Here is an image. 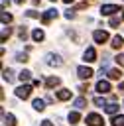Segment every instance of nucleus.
Returning a JSON list of instances; mask_svg holds the SVG:
<instances>
[{"label": "nucleus", "mask_w": 124, "mask_h": 126, "mask_svg": "<svg viewBox=\"0 0 124 126\" xmlns=\"http://www.w3.org/2000/svg\"><path fill=\"white\" fill-rule=\"evenodd\" d=\"M87 124H89V126H102L104 120H102L100 114H89V116H87Z\"/></svg>", "instance_id": "nucleus-3"}, {"label": "nucleus", "mask_w": 124, "mask_h": 126, "mask_svg": "<svg viewBox=\"0 0 124 126\" xmlns=\"http://www.w3.org/2000/svg\"><path fill=\"white\" fill-rule=\"evenodd\" d=\"M51 2H55V0H51Z\"/></svg>", "instance_id": "nucleus-36"}, {"label": "nucleus", "mask_w": 124, "mask_h": 126, "mask_svg": "<svg viewBox=\"0 0 124 126\" xmlns=\"http://www.w3.org/2000/svg\"><path fill=\"white\" fill-rule=\"evenodd\" d=\"M116 63H118V65H120V67H124V53H122V55H118V57H116Z\"/></svg>", "instance_id": "nucleus-26"}, {"label": "nucleus", "mask_w": 124, "mask_h": 126, "mask_svg": "<svg viewBox=\"0 0 124 126\" xmlns=\"http://www.w3.org/2000/svg\"><path fill=\"white\" fill-rule=\"evenodd\" d=\"M104 110H106L108 114H116V112H118V104L110 102V104H106V106H104Z\"/></svg>", "instance_id": "nucleus-14"}, {"label": "nucleus", "mask_w": 124, "mask_h": 126, "mask_svg": "<svg viewBox=\"0 0 124 126\" xmlns=\"http://www.w3.org/2000/svg\"><path fill=\"white\" fill-rule=\"evenodd\" d=\"M51 18H57V10H53V8H49L45 14H41V22H43V24H47Z\"/></svg>", "instance_id": "nucleus-9"}, {"label": "nucleus", "mask_w": 124, "mask_h": 126, "mask_svg": "<svg viewBox=\"0 0 124 126\" xmlns=\"http://www.w3.org/2000/svg\"><path fill=\"white\" fill-rule=\"evenodd\" d=\"M112 126H124V116L120 114V116H112Z\"/></svg>", "instance_id": "nucleus-16"}, {"label": "nucleus", "mask_w": 124, "mask_h": 126, "mask_svg": "<svg viewBox=\"0 0 124 126\" xmlns=\"http://www.w3.org/2000/svg\"><path fill=\"white\" fill-rule=\"evenodd\" d=\"M108 77H110L112 81H118V79L122 77V73H120V69H108Z\"/></svg>", "instance_id": "nucleus-13"}, {"label": "nucleus", "mask_w": 124, "mask_h": 126, "mask_svg": "<svg viewBox=\"0 0 124 126\" xmlns=\"http://www.w3.org/2000/svg\"><path fill=\"white\" fill-rule=\"evenodd\" d=\"M122 45H124V37H122V35H114V37H112V47L118 49V47H122Z\"/></svg>", "instance_id": "nucleus-12"}, {"label": "nucleus", "mask_w": 124, "mask_h": 126, "mask_svg": "<svg viewBox=\"0 0 124 126\" xmlns=\"http://www.w3.org/2000/svg\"><path fill=\"white\" fill-rule=\"evenodd\" d=\"M28 16H30V18H39V14H37L35 10H30V12H28Z\"/></svg>", "instance_id": "nucleus-29"}, {"label": "nucleus", "mask_w": 124, "mask_h": 126, "mask_svg": "<svg viewBox=\"0 0 124 126\" xmlns=\"http://www.w3.org/2000/svg\"><path fill=\"white\" fill-rule=\"evenodd\" d=\"M85 104H87V100H85V98H77V100H75V106H77V108H83Z\"/></svg>", "instance_id": "nucleus-25"}, {"label": "nucleus", "mask_w": 124, "mask_h": 126, "mask_svg": "<svg viewBox=\"0 0 124 126\" xmlns=\"http://www.w3.org/2000/svg\"><path fill=\"white\" fill-rule=\"evenodd\" d=\"M4 81H8V83H12V81H14V73H12L10 69H6V71H4Z\"/></svg>", "instance_id": "nucleus-20"}, {"label": "nucleus", "mask_w": 124, "mask_h": 126, "mask_svg": "<svg viewBox=\"0 0 124 126\" xmlns=\"http://www.w3.org/2000/svg\"><path fill=\"white\" fill-rule=\"evenodd\" d=\"M79 118H81V116H79V112H71V114H69V122H71V124H77V122H79Z\"/></svg>", "instance_id": "nucleus-21"}, {"label": "nucleus", "mask_w": 124, "mask_h": 126, "mask_svg": "<svg viewBox=\"0 0 124 126\" xmlns=\"http://www.w3.org/2000/svg\"><path fill=\"white\" fill-rule=\"evenodd\" d=\"M57 98H59V100H69V98H71V91H67V89L57 91Z\"/></svg>", "instance_id": "nucleus-10"}, {"label": "nucleus", "mask_w": 124, "mask_h": 126, "mask_svg": "<svg viewBox=\"0 0 124 126\" xmlns=\"http://www.w3.org/2000/svg\"><path fill=\"white\" fill-rule=\"evenodd\" d=\"M120 89H122V91H124V83H120Z\"/></svg>", "instance_id": "nucleus-35"}, {"label": "nucleus", "mask_w": 124, "mask_h": 126, "mask_svg": "<svg viewBox=\"0 0 124 126\" xmlns=\"http://www.w3.org/2000/svg\"><path fill=\"white\" fill-rule=\"evenodd\" d=\"M83 57H85V61H87V63H93V61L96 59V51H94V47H87Z\"/></svg>", "instance_id": "nucleus-6"}, {"label": "nucleus", "mask_w": 124, "mask_h": 126, "mask_svg": "<svg viewBox=\"0 0 124 126\" xmlns=\"http://www.w3.org/2000/svg\"><path fill=\"white\" fill-rule=\"evenodd\" d=\"M65 18H67V20H71V18H75V14H73V12H65Z\"/></svg>", "instance_id": "nucleus-30"}, {"label": "nucleus", "mask_w": 124, "mask_h": 126, "mask_svg": "<svg viewBox=\"0 0 124 126\" xmlns=\"http://www.w3.org/2000/svg\"><path fill=\"white\" fill-rule=\"evenodd\" d=\"M45 85H47L49 89H51V87H57V85H59V77H49V79L45 81Z\"/></svg>", "instance_id": "nucleus-17"}, {"label": "nucleus", "mask_w": 124, "mask_h": 126, "mask_svg": "<svg viewBox=\"0 0 124 126\" xmlns=\"http://www.w3.org/2000/svg\"><path fill=\"white\" fill-rule=\"evenodd\" d=\"M16 57H18V61H28V55L26 53H18Z\"/></svg>", "instance_id": "nucleus-28"}, {"label": "nucleus", "mask_w": 124, "mask_h": 126, "mask_svg": "<svg viewBox=\"0 0 124 126\" xmlns=\"http://www.w3.org/2000/svg\"><path fill=\"white\" fill-rule=\"evenodd\" d=\"M96 91H98L100 94H106V93L110 91V83H108V81H98V83H96Z\"/></svg>", "instance_id": "nucleus-8"}, {"label": "nucleus", "mask_w": 124, "mask_h": 126, "mask_svg": "<svg viewBox=\"0 0 124 126\" xmlns=\"http://www.w3.org/2000/svg\"><path fill=\"white\" fill-rule=\"evenodd\" d=\"M47 65H51V67H61V65H63V61H61V57H59V55L49 53V55H47Z\"/></svg>", "instance_id": "nucleus-5"}, {"label": "nucleus", "mask_w": 124, "mask_h": 126, "mask_svg": "<svg viewBox=\"0 0 124 126\" xmlns=\"http://www.w3.org/2000/svg\"><path fill=\"white\" fill-rule=\"evenodd\" d=\"M114 12H120V6H116V4H102L100 6V14H104V16H110Z\"/></svg>", "instance_id": "nucleus-1"}, {"label": "nucleus", "mask_w": 124, "mask_h": 126, "mask_svg": "<svg viewBox=\"0 0 124 126\" xmlns=\"http://www.w3.org/2000/svg\"><path fill=\"white\" fill-rule=\"evenodd\" d=\"M10 33H12L10 28H2V41H6V39L10 37Z\"/></svg>", "instance_id": "nucleus-22"}, {"label": "nucleus", "mask_w": 124, "mask_h": 126, "mask_svg": "<svg viewBox=\"0 0 124 126\" xmlns=\"http://www.w3.org/2000/svg\"><path fill=\"white\" fill-rule=\"evenodd\" d=\"M94 104H96V106H100V108H102V106H106V100H104V98H102V96H96V98H94Z\"/></svg>", "instance_id": "nucleus-24"}, {"label": "nucleus", "mask_w": 124, "mask_h": 126, "mask_svg": "<svg viewBox=\"0 0 124 126\" xmlns=\"http://www.w3.org/2000/svg\"><path fill=\"white\" fill-rule=\"evenodd\" d=\"M41 126H53V124H51L49 120H43V122H41Z\"/></svg>", "instance_id": "nucleus-32"}, {"label": "nucleus", "mask_w": 124, "mask_h": 126, "mask_svg": "<svg viewBox=\"0 0 124 126\" xmlns=\"http://www.w3.org/2000/svg\"><path fill=\"white\" fill-rule=\"evenodd\" d=\"M30 77H31L30 71H22V73H20V81H22V83H24V81H30Z\"/></svg>", "instance_id": "nucleus-23"}, {"label": "nucleus", "mask_w": 124, "mask_h": 126, "mask_svg": "<svg viewBox=\"0 0 124 126\" xmlns=\"http://www.w3.org/2000/svg\"><path fill=\"white\" fill-rule=\"evenodd\" d=\"M33 108H35V110H43V108H45V102H43L41 98H35V100H33Z\"/></svg>", "instance_id": "nucleus-18"}, {"label": "nucleus", "mask_w": 124, "mask_h": 126, "mask_svg": "<svg viewBox=\"0 0 124 126\" xmlns=\"http://www.w3.org/2000/svg\"><path fill=\"white\" fill-rule=\"evenodd\" d=\"M26 35H28V33H26V30L22 28V30H20V37H22V39H26Z\"/></svg>", "instance_id": "nucleus-31"}, {"label": "nucleus", "mask_w": 124, "mask_h": 126, "mask_svg": "<svg viewBox=\"0 0 124 126\" xmlns=\"http://www.w3.org/2000/svg\"><path fill=\"white\" fill-rule=\"evenodd\" d=\"M2 116H4V122H6L8 126H16V118H14V114H8V116H6V114L2 112Z\"/></svg>", "instance_id": "nucleus-15"}, {"label": "nucleus", "mask_w": 124, "mask_h": 126, "mask_svg": "<svg viewBox=\"0 0 124 126\" xmlns=\"http://www.w3.org/2000/svg\"><path fill=\"white\" fill-rule=\"evenodd\" d=\"M63 2H65V4H71V2H73V0H63Z\"/></svg>", "instance_id": "nucleus-34"}, {"label": "nucleus", "mask_w": 124, "mask_h": 126, "mask_svg": "<svg viewBox=\"0 0 124 126\" xmlns=\"http://www.w3.org/2000/svg\"><path fill=\"white\" fill-rule=\"evenodd\" d=\"M77 75H79L81 79H91V77H93V69H91V67H79V69H77Z\"/></svg>", "instance_id": "nucleus-7"}, {"label": "nucleus", "mask_w": 124, "mask_h": 126, "mask_svg": "<svg viewBox=\"0 0 124 126\" xmlns=\"http://www.w3.org/2000/svg\"><path fill=\"white\" fill-rule=\"evenodd\" d=\"M14 2H16V4H24L26 0H14Z\"/></svg>", "instance_id": "nucleus-33"}, {"label": "nucleus", "mask_w": 124, "mask_h": 126, "mask_svg": "<svg viewBox=\"0 0 124 126\" xmlns=\"http://www.w3.org/2000/svg\"><path fill=\"white\" fill-rule=\"evenodd\" d=\"M93 37H94L96 43H104V41L108 39V33H106L104 30H94V32H93Z\"/></svg>", "instance_id": "nucleus-4"}, {"label": "nucleus", "mask_w": 124, "mask_h": 126, "mask_svg": "<svg viewBox=\"0 0 124 126\" xmlns=\"http://www.w3.org/2000/svg\"><path fill=\"white\" fill-rule=\"evenodd\" d=\"M10 22H12V16H10V14L4 10V12H2V24L6 26V24H10Z\"/></svg>", "instance_id": "nucleus-19"}, {"label": "nucleus", "mask_w": 124, "mask_h": 126, "mask_svg": "<svg viewBox=\"0 0 124 126\" xmlns=\"http://www.w3.org/2000/svg\"><path fill=\"white\" fill-rule=\"evenodd\" d=\"M118 24H120V20H118V18H110V26H112V28H116Z\"/></svg>", "instance_id": "nucleus-27"}, {"label": "nucleus", "mask_w": 124, "mask_h": 126, "mask_svg": "<svg viewBox=\"0 0 124 126\" xmlns=\"http://www.w3.org/2000/svg\"><path fill=\"white\" fill-rule=\"evenodd\" d=\"M31 37H33V41H41L45 37V33H43V30H33L31 32Z\"/></svg>", "instance_id": "nucleus-11"}, {"label": "nucleus", "mask_w": 124, "mask_h": 126, "mask_svg": "<svg viewBox=\"0 0 124 126\" xmlns=\"http://www.w3.org/2000/svg\"><path fill=\"white\" fill-rule=\"evenodd\" d=\"M30 94H31V87L30 85H22V87L16 89V96L18 98H28Z\"/></svg>", "instance_id": "nucleus-2"}]
</instances>
